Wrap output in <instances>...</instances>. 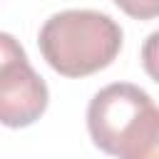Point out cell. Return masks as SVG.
<instances>
[{"instance_id":"6da1fadb","label":"cell","mask_w":159,"mask_h":159,"mask_svg":"<svg viewBox=\"0 0 159 159\" xmlns=\"http://www.w3.org/2000/svg\"><path fill=\"white\" fill-rule=\"evenodd\" d=\"M87 129L104 154L117 159H159V109L129 82L99 89L87 107Z\"/></svg>"},{"instance_id":"7a4b0ae2","label":"cell","mask_w":159,"mask_h":159,"mask_svg":"<svg viewBox=\"0 0 159 159\" xmlns=\"http://www.w3.org/2000/svg\"><path fill=\"white\" fill-rule=\"evenodd\" d=\"M122 27L97 10H62L45 20L37 35L45 62L62 77H87L114 62Z\"/></svg>"},{"instance_id":"3957f363","label":"cell","mask_w":159,"mask_h":159,"mask_svg":"<svg viewBox=\"0 0 159 159\" xmlns=\"http://www.w3.org/2000/svg\"><path fill=\"white\" fill-rule=\"evenodd\" d=\"M47 102V84L27 62L22 45L10 32H0V124L30 127L45 114Z\"/></svg>"},{"instance_id":"277c9868","label":"cell","mask_w":159,"mask_h":159,"mask_svg":"<svg viewBox=\"0 0 159 159\" xmlns=\"http://www.w3.org/2000/svg\"><path fill=\"white\" fill-rule=\"evenodd\" d=\"M114 5L134 20H152L159 12V0H114Z\"/></svg>"}]
</instances>
